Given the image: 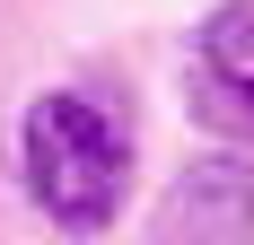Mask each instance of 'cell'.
Instances as JSON below:
<instances>
[{"label":"cell","instance_id":"6da1fadb","mask_svg":"<svg viewBox=\"0 0 254 245\" xmlns=\"http://www.w3.org/2000/svg\"><path fill=\"white\" fill-rule=\"evenodd\" d=\"M18 175L35 210L62 219L70 237L114 228L131 193V114L105 88H44L18 122Z\"/></svg>","mask_w":254,"mask_h":245},{"label":"cell","instance_id":"7a4b0ae2","mask_svg":"<svg viewBox=\"0 0 254 245\" xmlns=\"http://www.w3.org/2000/svg\"><path fill=\"white\" fill-rule=\"evenodd\" d=\"M184 105H193V122H202V131L254 149V9H246V0H228L219 18H202Z\"/></svg>","mask_w":254,"mask_h":245},{"label":"cell","instance_id":"3957f363","mask_svg":"<svg viewBox=\"0 0 254 245\" xmlns=\"http://www.w3.org/2000/svg\"><path fill=\"white\" fill-rule=\"evenodd\" d=\"M149 237L158 245H254V167L246 158H193L167 184Z\"/></svg>","mask_w":254,"mask_h":245}]
</instances>
